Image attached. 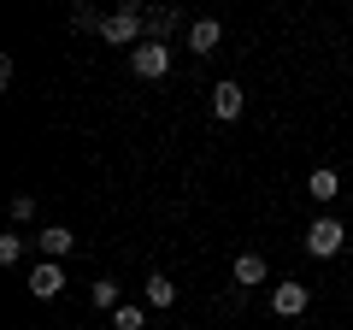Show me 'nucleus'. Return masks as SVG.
<instances>
[{"label":"nucleus","instance_id":"f257e3e1","mask_svg":"<svg viewBox=\"0 0 353 330\" xmlns=\"http://www.w3.org/2000/svg\"><path fill=\"white\" fill-rule=\"evenodd\" d=\"M141 30H148V12H141V6H130V0H124V6H118V12L112 18H106V24H101V36L106 41H112V48H141Z\"/></svg>","mask_w":353,"mask_h":330},{"label":"nucleus","instance_id":"f03ea898","mask_svg":"<svg viewBox=\"0 0 353 330\" xmlns=\"http://www.w3.org/2000/svg\"><path fill=\"white\" fill-rule=\"evenodd\" d=\"M130 71L148 77V83L165 77V71H171V48H165V41H141V48H130Z\"/></svg>","mask_w":353,"mask_h":330},{"label":"nucleus","instance_id":"7ed1b4c3","mask_svg":"<svg viewBox=\"0 0 353 330\" xmlns=\"http://www.w3.org/2000/svg\"><path fill=\"white\" fill-rule=\"evenodd\" d=\"M347 242V230H341V218H318L312 230H306V254H318V260H330Z\"/></svg>","mask_w":353,"mask_h":330},{"label":"nucleus","instance_id":"20e7f679","mask_svg":"<svg viewBox=\"0 0 353 330\" xmlns=\"http://www.w3.org/2000/svg\"><path fill=\"white\" fill-rule=\"evenodd\" d=\"M59 289H65V271H59V260H41V266L30 271V295H36V301H53Z\"/></svg>","mask_w":353,"mask_h":330},{"label":"nucleus","instance_id":"39448f33","mask_svg":"<svg viewBox=\"0 0 353 330\" xmlns=\"http://www.w3.org/2000/svg\"><path fill=\"white\" fill-rule=\"evenodd\" d=\"M306 301H312V289H306V283H277V289H271V313H283V318L306 313Z\"/></svg>","mask_w":353,"mask_h":330},{"label":"nucleus","instance_id":"423d86ee","mask_svg":"<svg viewBox=\"0 0 353 330\" xmlns=\"http://www.w3.org/2000/svg\"><path fill=\"white\" fill-rule=\"evenodd\" d=\"M36 248H41V254H48V260H65V254H71V248H77V236H71V230H65V224H48V230H41V236H36Z\"/></svg>","mask_w":353,"mask_h":330},{"label":"nucleus","instance_id":"0eeeda50","mask_svg":"<svg viewBox=\"0 0 353 330\" xmlns=\"http://www.w3.org/2000/svg\"><path fill=\"white\" fill-rule=\"evenodd\" d=\"M218 36H224V24H218V18H201V24L189 30V48H194V53H212Z\"/></svg>","mask_w":353,"mask_h":330},{"label":"nucleus","instance_id":"6e6552de","mask_svg":"<svg viewBox=\"0 0 353 330\" xmlns=\"http://www.w3.org/2000/svg\"><path fill=\"white\" fill-rule=\"evenodd\" d=\"M212 113L224 118V124L241 113V89H236V83H218V89H212Z\"/></svg>","mask_w":353,"mask_h":330},{"label":"nucleus","instance_id":"1a4fd4ad","mask_svg":"<svg viewBox=\"0 0 353 330\" xmlns=\"http://www.w3.org/2000/svg\"><path fill=\"white\" fill-rule=\"evenodd\" d=\"M230 278H236L241 289H253V283H265V260H259V254H241V260H236V271H230Z\"/></svg>","mask_w":353,"mask_h":330},{"label":"nucleus","instance_id":"9d476101","mask_svg":"<svg viewBox=\"0 0 353 330\" xmlns=\"http://www.w3.org/2000/svg\"><path fill=\"white\" fill-rule=\"evenodd\" d=\"M306 189H312L318 201H336V195H341V177H336V171H330V165H318V171H312V183H306Z\"/></svg>","mask_w":353,"mask_h":330},{"label":"nucleus","instance_id":"9b49d317","mask_svg":"<svg viewBox=\"0 0 353 330\" xmlns=\"http://www.w3.org/2000/svg\"><path fill=\"white\" fill-rule=\"evenodd\" d=\"M171 301H176V283L165 278V271H153L148 278V307H171Z\"/></svg>","mask_w":353,"mask_h":330},{"label":"nucleus","instance_id":"f8f14e48","mask_svg":"<svg viewBox=\"0 0 353 330\" xmlns=\"http://www.w3.org/2000/svg\"><path fill=\"white\" fill-rule=\"evenodd\" d=\"M112 324H118V330H148V313H141V307H118Z\"/></svg>","mask_w":353,"mask_h":330},{"label":"nucleus","instance_id":"ddd939ff","mask_svg":"<svg viewBox=\"0 0 353 330\" xmlns=\"http://www.w3.org/2000/svg\"><path fill=\"white\" fill-rule=\"evenodd\" d=\"M94 307H106V313H118V283H112V278H101V283H94Z\"/></svg>","mask_w":353,"mask_h":330},{"label":"nucleus","instance_id":"4468645a","mask_svg":"<svg viewBox=\"0 0 353 330\" xmlns=\"http://www.w3.org/2000/svg\"><path fill=\"white\" fill-rule=\"evenodd\" d=\"M24 260V236H0V266H18Z\"/></svg>","mask_w":353,"mask_h":330},{"label":"nucleus","instance_id":"2eb2a0df","mask_svg":"<svg viewBox=\"0 0 353 330\" xmlns=\"http://www.w3.org/2000/svg\"><path fill=\"white\" fill-rule=\"evenodd\" d=\"M171 24H176V18L165 12V6H153V12H148V30H153V41H159V36H165V30H171Z\"/></svg>","mask_w":353,"mask_h":330},{"label":"nucleus","instance_id":"dca6fc26","mask_svg":"<svg viewBox=\"0 0 353 330\" xmlns=\"http://www.w3.org/2000/svg\"><path fill=\"white\" fill-rule=\"evenodd\" d=\"M94 24H106V18H94L88 6H77V12H71V30H94Z\"/></svg>","mask_w":353,"mask_h":330},{"label":"nucleus","instance_id":"f3484780","mask_svg":"<svg viewBox=\"0 0 353 330\" xmlns=\"http://www.w3.org/2000/svg\"><path fill=\"white\" fill-rule=\"evenodd\" d=\"M12 218H18V224H24V218H36V201H30V195H18V201H12Z\"/></svg>","mask_w":353,"mask_h":330}]
</instances>
